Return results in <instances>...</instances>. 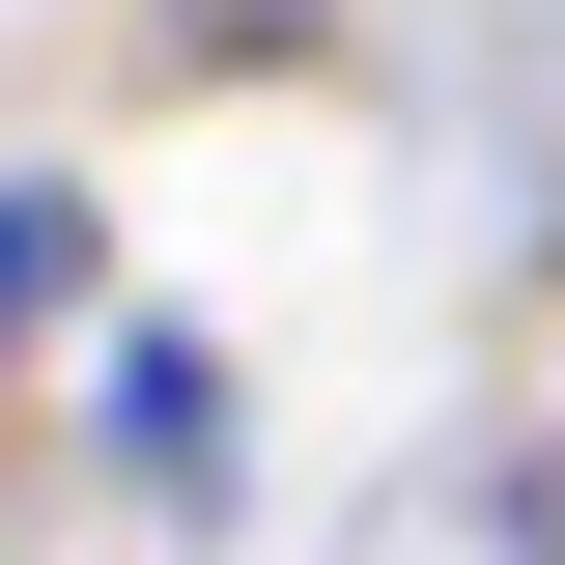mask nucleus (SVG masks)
I'll list each match as a JSON object with an SVG mask.
<instances>
[{
    "instance_id": "1",
    "label": "nucleus",
    "mask_w": 565,
    "mask_h": 565,
    "mask_svg": "<svg viewBox=\"0 0 565 565\" xmlns=\"http://www.w3.org/2000/svg\"><path fill=\"white\" fill-rule=\"evenodd\" d=\"M57 396H85V509H114L141 565H226L255 537V367H226V311H114Z\"/></svg>"
},
{
    "instance_id": "4",
    "label": "nucleus",
    "mask_w": 565,
    "mask_h": 565,
    "mask_svg": "<svg viewBox=\"0 0 565 565\" xmlns=\"http://www.w3.org/2000/svg\"><path fill=\"white\" fill-rule=\"evenodd\" d=\"M481 537H509V565H565V396L509 424V481H481Z\"/></svg>"
},
{
    "instance_id": "2",
    "label": "nucleus",
    "mask_w": 565,
    "mask_h": 565,
    "mask_svg": "<svg viewBox=\"0 0 565 565\" xmlns=\"http://www.w3.org/2000/svg\"><path fill=\"white\" fill-rule=\"evenodd\" d=\"M114 170H57V141H0V396H57L85 340H114Z\"/></svg>"
},
{
    "instance_id": "3",
    "label": "nucleus",
    "mask_w": 565,
    "mask_h": 565,
    "mask_svg": "<svg viewBox=\"0 0 565 565\" xmlns=\"http://www.w3.org/2000/svg\"><path fill=\"white\" fill-rule=\"evenodd\" d=\"M311 57V0H141V85H282Z\"/></svg>"
}]
</instances>
